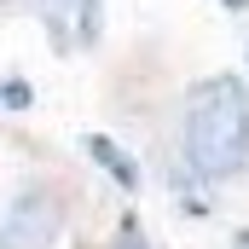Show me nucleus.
Here are the masks:
<instances>
[{"instance_id":"f257e3e1","label":"nucleus","mask_w":249,"mask_h":249,"mask_svg":"<svg viewBox=\"0 0 249 249\" xmlns=\"http://www.w3.org/2000/svg\"><path fill=\"white\" fill-rule=\"evenodd\" d=\"M180 145L203 180L249 174V81L244 75H209L186 93Z\"/></svg>"},{"instance_id":"f03ea898","label":"nucleus","mask_w":249,"mask_h":249,"mask_svg":"<svg viewBox=\"0 0 249 249\" xmlns=\"http://www.w3.org/2000/svg\"><path fill=\"white\" fill-rule=\"evenodd\" d=\"M81 145H87V157H93V162H99V168H105V174H110L122 191H139V168H133V157H127L116 139H105V133H87Z\"/></svg>"},{"instance_id":"7ed1b4c3","label":"nucleus","mask_w":249,"mask_h":249,"mask_svg":"<svg viewBox=\"0 0 249 249\" xmlns=\"http://www.w3.org/2000/svg\"><path fill=\"white\" fill-rule=\"evenodd\" d=\"M116 249H151V244H145V232H139L133 220H122V232H116Z\"/></svg>"}]
</instances>
